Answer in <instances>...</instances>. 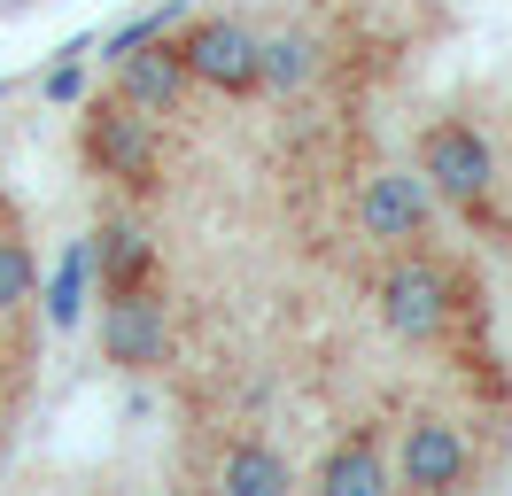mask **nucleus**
Returning a JSON list of instances; mask_svg holds the SVG:
<instances>
[{
  "instance_id": "9",
  "label": "nucleus",
  "mask_w": 512,
  "mask_h": 496,
  "mask_svg": "<svg viewBox=\"0 0 512 496\" xmlns=\"http://www.w3.org/2000/svg\"><path fill=\"white\" fill-rule=\"evenodd\" d=\"M94 287H101V248H94V233H78V241L55 256L47 287H39L47 326H55V334H78V318H86V303H94Z\"/></svg>"
},
{
  "instance_id": "8",
  "label": "nucleus",
  "mask_w": 512,
  "mask_h": 496,
  "mask_svg": "<svg viewBox=\"0 0 512 496\" xmlns=\"http://www.w3.org/2000/svg\"><path fill=\"white\" fill-rule=\"evenodd\" d=\"M187 55H179V39H140L132 55H117V101H132L140 117H179L187 109Z\"/></svg>"
},
{
  "instance_id": "4",
  "label": "nucleus",
  "mask_w": 512,
  "mask_h": 496,
  "mask_svg": "<svg viewBox=\"0 0 512 496\" xmlns=\"http://www.w3.org/2000/svg\"><path fill=\"white\" fill-rule=\"evenodd\" d=\"M156 117H140L132 101H94L86 109V132H78V148H86V163H94L101 179H117V186H148L156 179V132H148Z\"/></svg>"
},
{
  "instance_id": "12",
  "label": "nucleus",
  "mask_w": 512,
  "mask_h": 496,
  "mask_svg": "<svg viewBox=\"0 0 512 496\" xmlns=\"http://www.w3.org/2000/svg\"><path fill=\"white\" fill-rule=\"evenodd\" d=\"M319 489L326 496H388V458L365 434H350V442H334L319 458Z\"/></svg>"
},
{
  "instance_id": "15",
  "label": "nucleus",
  "mask_w": 512,
  "mask_h": 496,
  "mask_svg": "<svg viewBox=\"0 0 512 496\" xmlns=\"http://www.w3.org/2000/svg\"><path fill=\"white\" fill-rule=\"evenodd\" d=\"M86 55H94V39H70L63 55L47 62V78H39V101H55V109H78V101H86Z\"/></svg>"
},
{
  "instance_id": "16",
  "label": "nucleus",
  "mask_w": 512,
  "mask_h": 496,
  "mask_svg": "<svg viewBox=\"0 0 512 496\" xmlns=\"http://www.w3.org/2000/svg\"><path fill=\"white\" fill-rule=\"evenodd\" d=\"M171 24H179V0H156L148 16H132V24H117V31H109V39H101V47H109V62H117V55H132L140 39H163V31H171Z\"/></svg>"
},
{
  "instance_id": "13",
  "label": "nucleus",
  "mask_w": 512,
  "mask_h": 496,
  "mask_svg": "<svg viewBox=\"0 0 512 496\" xmlns=\"http://www.w3.org/2000/svg\"><path fill=\"white\" fill-rule=\"evenodd\" d=\"M319 78V39L311 31H272L264 39V93H295Z\"/></svg>"
},
{
  "instance_id": "17",
  "label": "nucleus",
  "mask_w": 512,
  "mask_h": 496,
  "mask_svg": "<svg viewBox=\"0 0 512 496\" xmlns=\"http://www.w3.org/2000/svg\"><path fill=\"white\" fill-rule=\"evenodd\" d=\"M0 93H8V78H0Z\"/></svg>"
},
{
  "instance_id": "6",
  "label": "nucleus",
  "mask_w": 512,
  "mask_h": 496,
  "mask_svg": "<svg viewBox=\"0 0 512 496\" xmlns=\"http://www.w3.org/2000/svg\"><path fill=\"white\" fill-rule=\"evenodd\" d=\"M427 225H435V186L419 179V171H373L365 194H357V233L381 248H412L427 241Z\"/></svg>"
},
{
  "instance_id": "3",
  "label": "nucleus",
  "mask_w": 512,
  "mask_h": 496,
  "mask_svg": "<svg viewBox=\"0 0 512 496\" xmlns=\"http://www.w3.org/2000/svg\"><path fill=\"white\" fill-rule=\"evenodd\" d=\"M179 55H187V78H194V86L233 93V101L264 93V31L241 24V16H202V24H187Z\"/></svg>"
},
{
  "instance_id": "1",
  "label": "nucleus",
  "mask_w": 512,
  "mask_h": 496,
  "mask_svg": "<svg viewBox=\"0 0 512 496\" xmlns=\"http://www.w3.org/2000/svg\"><path fill=\"white\" fill-rule=\"evenodd\" d=\"M419 179L435 186V202H450V210H481L497 194V179H505V163H497V148H489V132L474 117H435L419 132Z\"/></svg>"
},
{
  "instance_id": "11",
  "label": "nucleus",
  "mask_w": 512,
  "mask_h": 496,
  "mask_svg": "<svg viewBox=\"0 0 512 496\" xmlns=\"http://www.w3.org/2000/svg\"><path fill=\"white\" fill-rule=\"evenodd\" d=\"M218 489L225 496H288L295 489V465L272 450V442H233L218 465Z\"/></svg>"
},
{
  "instance_id": "14",
  "label": "nucleus",
  "mask_w": 512,
  "mask_h": 496,
  "mask_svg": "<svg viewBox=\"0 0 512 496\" xmlns=\"http://www.w3.org/2000/svg\"><path fill=\"white\" fill-rule=\"evenodd\" d=\"M24 303H39V256L24 233H0V318H16Z\"/></svg>"
},
{
  "instance_id": "10",
  "label": "nucleus",
  "mask_w": 512,
  "mask_h": 496,
  "mask_svg": "<svg viewBox=\"0 0 512 496\" xmlns=\"http://www.w3.org/2000/svg\"><path fill=\"white\" fill-rule=\"evenodd\" d=\"M94 248H101V295L148 287V272H156V241H148L140 217H109V225L94 233Z\"/></svg>"
},
{
  "instance_id": "2",
  "label": "nucleus",
  "mask_w": 512,
  "mask_h": 496,
  "mask_svg": "<svg viewBox=\"0 0 512 496\" xmlns=\"http://www.w3.org/2000/svg\"><path fill=\"white\" fill-rule=\"evenodd\" d=\"M450 310H458V279L435 264V256H396L373 287V318H381L388 341H443L450 334Z\"/></svg>"
},
{
  "instance_id": "7",
  "label": "nucleus",
  "mask_w": 512,
  "mask_h": 496,
  "mask_svg": "<svg viewBox=\"0 0 512 496\" xmlns=\"http://www.w3.org/2000/svg\"><path fill=\"white\" fill-rule=\"evenodd\" d=\"M101 357L117 372H156L171 365V310L148 287H117L101 303Z\"/></svg>"
},
{
  "instance_id": "5",
  "label": "nucleus",
  "mask_w": 512,
  "mask_h": 496,
  "mask_svg": "<svg viewBox=\"0 0 512 496\" xmlns=\"http://www.w3.org/2000/svg\"><path fill=\"white\" fill-rule=\"evenodd\" d=\"M396 481L419 489V496L466 489V481H474V442H466V427L443 419V411H419L412 427H404V442H396Z\"/></svg>"
}]
</instances>
